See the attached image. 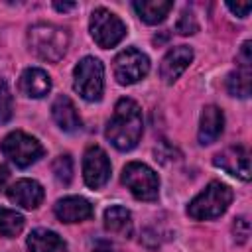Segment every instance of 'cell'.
I'll return each instance as SVG.
<instances>
[{
	"mask_svg": "<svg viewBox=\"0 0 252 252\" xmlns=\"http://www.w3.org/2000/svg\"><path fill=\"white\" fill-rule=\"evenodd\" d=\"M144 130V120H142V110L132 98H120L114 106V114L106 124L104 136L106 140L120 152L132 150Z\"/></svg>",
	"mask_w": 252,
	"mask_h": 252,
	"instance_id": "1",
	"label": "cell"
},
{
	"mask_svg": "<svg viewBox=\"0 0 252 252\" xmlns=\"http://www.w3.org/2000/svg\"><path fill=\"white\" fill-rule=\"evenodd\" d=\"M28 43L30 49L43 61H59L69 45V33L67 30L53 26V24H35L28 32Z\"/></svg>",
	"mask_w": 252,
	"mask_h": 252,
	"instance_id": "2",
	"label": "cell"
},
{
	"mask_svg": "<svg viewBox=\"0 0 252 252\" xmlns=\"http://www.w3.org/2000/svg\"><path fill=\"white\" fill-rule=\"evenodd\" d=\"M232 201V191L220 181H211L187 207V215L195 220H209L220 217Z\"/></svg>",
	"mask_w": 252,
	"mask_h": 252,
	"instance_id": "3",
	"label": "cell"
},
{
	"mask_svg": "<svg viewBox=\"0 0 252 252\" xmlns=\"http://www.w3.org/2000/svg\"><path fill=\"white\" fill-rule=\"evenodd\" d=\"M75 91L89 102L100 100L104 93V67L96 57H83L73 71Z\"/></svg>",
	"mask_w": 252,
	"mask_h": 252,
	"instance_id": "4",
	"label": "cell"
},
{
	"mask_svg": "<svg viewBox=\"0 0 252 252\" xmlns=\"http://www.w3.org/2000/svg\"><path fill=\"white\" fill-rule=\"evenodd\" d=\"M0 150L16 167H30L43 156L41 144L33 136H28L26 132H20V130L10 132L2 140Z\"/></svg>",
	"mask_w": 252,
	"mask_h": 252,
	"instance_id": "5",
	"label": "cell"
},
{
	"mask_svg": "<svg viewBox=\"0 0 252 252\" xmlns=\"http://www.w3.org/2000/svg\"><path fill=\"white\" fill-rule=\"evenodd\" d=\"M122 183L140 201H154V199H158V191H159L158 173L150 165H146L142 161H130L122 169Z\"/></svg>",
	"mask_w": 252,
	"mask_h": 252,
	"instance_id": "6",
	"label": "cell"
},
{
	"mask_svg": "<svg viewBox=\"0 0 252 252\" xmlns=\"http://www.w3.org/2000/svg\"><path fill=\"white\" fill-rule=\"evenodd\" d=\"M89 30H91L93 39H94L100 47H104V49L118 45V43L124 39V35H126V26H124V22H122L114 12H110V10H106V8H96V10H93L91 22H89Z\"/></svg>",
	"mask_w": 252,
	"mask_h": 252,
	"instance_id": "7",
	"label": "cell"
},
{
	"mask_svg": "<svg viewBox=\"0 0 252 252\" xmlns=\"http://www.w3.org/2000/svg\"><path fill=\"white\" fill-rule=\"evenodd\" d=\"M114 79L120 85H132L138 83L140 79H144L150 71V59L146 53H142L136 47H128L124 51H120L114 57Z\"/></svg>",
	"mask_w": 252,
	"mask_h": 252,
	"instance_id": "8",
	"label": "cell"
},
{
	"mask_svg": "<svg viewBox=\"0 0 252 252\" xmlns=\"http://www.w3.org/2000/svg\"><path fill=\"white\" fill-rule=\"evenodd\" d=\"M83 177L91 189H100L110 179V161L100 146H89L83 158Z\"/></svg>",
	"mask_w": 252,
	"mask_h": 252,
	"instance_id": "9",
	"label": "cell"
},
{
	"mask_svg": "<svg viewBox=\"0 0 252 252\" xmlns=\"http://www.w3.org/2000/svg\"><path fill=\"white\" fill-rule=\"evenodd\" d=\"M213 163L242 181L250 179V154L242 146H230V148L219 152L213 158Z\"/></svg>",
	"mask_w": 252,
	"mask_h": 252,
	"instance_id": "10",
	"label": "cell"
},
{
	"mask_svg": "<svg viewBox=\"0 0 252 252\" xmlns=\"http://www.w3.org/2000/svg\"><path fill=\"white\" fill-rule=\"evenodd\" d=\"M191 61H193V49L187 45H177V47L169 49L165 53V57L161 59L159 77L167 85H171L175 79H179V75L189 67Z\"/></svg>",
	"mask_w": 252,
	"mask_h": 252,
	"instance_id": "11",
	"label": "cell"
},
{
	"mask_svg": "<svg viewBox=\"0 0 252 252\" xmlns=\"http://www.w3.org/2000/svg\"><path fill=\"white\" fill-rule=\"evenodd\" d=\"M8 199L24 209H35L43 201V187L35 179H20L6 191Z\"/></svg>",
	"mask_w": 252,
	"mask_h": 252,
	"instance_id": "12",
	"label": "cell"
},
{
	"mask_svg": "<svg viewBox=\"0 0 252 252\" xmlns=\"http://www.w3.org/2000/svg\"><path fill=\"white\" fill-rule=\"evenodd\" d=\"M53 213L61 222H81L93 217V205L83 197H63L55 203Z\"/></svg>",
	"mask_w": 252,
	"mask_h": 252,
	"instance_id": "13",
	"label": "cell"
},
{
	"mask_svg": "<svg viewBox=\"0 0 252 252\" xmlns=\"http://www.w3.org/2000/svg\"><path fill=\"white\" fill-rule=\"evenodd\" d=\"M224 128V114L219 106L209 104L203 108L201 112V122H199V144L201 146H209L213 144Z\"/></svg>",
	"mask_w": 252,
	"mask_h": 252,
	"instance_id": "14",
	"label": "cell"
},
{
	"mask_svg": "<svg viewBox=\"0 0 252 252\" xmlns=\"http://www.w3.org/2000/svg\"><path fill=\"white\" fill-rule=\"evenodd\" d=\"M20 93L30 98H43L51 91V79L49 75L39 67H30L20 75Z\"/></svg>",
	"mask_w": 252,
	"mask_h": 252,
	"instance_id": "15",
	"label": "cell"
},
{
	"mask_svg": "<svg viewBox=\"0 0 252 252\" xmlns=\"http://www.w3.org/2000/svg\"><path fill=\"white\" fill-rule=\"evenodd\" d=\"M51 114L55 124L65 132H75L81 128V116L73 104V100L65 94H59L51 104Z\"/></svg>",
	"mask_w": 252,
	"mask_h": 252,
	"instance_id": "16",
	"label": "cell"
},
{
	"mask_svg": "<svg viewBox=\"0 0 252 252\" xmlns=\"http://www.w3.org/2000/svg\"><path fill=\"white\" fill-rule=\"evenodd\" d=\"M30 252H65V240L47 228H35L28 236Z\"/></svg>",
	"mask_w": 252,
	"mask_h": 252,
	"instance_id": "17",
	"label": "cell"
},
{
	"mask_svg": "<svg viewBox=\"0 0 252 252\" xmlns=\"http://www.w3.org/2000/svg\"><path fill=\"white\" fill-rule=\"evenodd\" d=\"M171 8H173V2L169 0H136L134 2L136 14L150 26L163 22Z\"/></svg>",
	"mask_w": 252,
	"mask_h": 252,
	"instance_id": "18",
	"label": "cell"
},
{
	"mask_svg": "<svg viewBox=\"0 0 252 252\" xmlns=\"http://www.w3.org/2000/svg\"><path fill=\"white\" fill-rule=\"evenodd\" d=\"M104 226L106 230L110 232H116V234H130L132 232V215L126 207H120V205H114V207H108L104 211Z\"/></svg>",
	"mask_w": 252,
	"mask_h": 252,
	"instance_id": "19",
	"label": "cell"
},
{
	"mask_svg": "<svg viewBox=\"0 0 252 252\" xmlns=\"http://www.w3.org/2000/svg\"><path fill=\"white\" fill-rule=\"evenodd\" d=\"M250 79H252V73H250V63H238V69L232 71L226 79V89L232 96H240V98H246L250 94Z\"/></svg>",
	"mask_w": 252,
	"mask_h": 252,
	"instance_id": "20",
	"label": "cell"
},
{
	"mask_svg": "<svg viewBox=\"0 0 252 252\" xmlns=\"http://www.w3.org/2000/svg\"><path fill=\"white\" fill-rule=\"evenodd\" d=\"M24 228V217L12 209L0 207V234L2 236H18Z\"/></svg>",
	"mask_w": 252,
	"mask_h": 252,
	"instance_id": "21",
	"label": "cell"
},
{
	"mask_svg": "<svg viewBox=\"0 0 252 252\" xmlns=\"http://www.w3.org/2000/svg\"><path fill=\"white\" fill-rule=\"evenodd\" d=\"M51 169H53V175H55V179L59 183H63V185H69L71 183V179H73V159H71L69 154L57 156L53 159Z\"/></svg>",
	"mask_w": 252,
	"mask_h": 252,
	"instance_id": "22",
	"label": "cell"
},
{
	"mask_svg": "<svg viewBox=\"0 0 252 252\" xmlns=\"http://www.w3.org/2000/svg\"><path fill=\"white\" fill-rule=\"evenodd\" d=\"M14 112V98L4 81H0V124L8 122Z\"/></svg>",
	"mask_w": 252,
	"mask_h": 252,
	"instance_id": "23",
	"label": "cell"
},
{
	"mask_svg": "<svg viewBox=\"0 0 252 252\" xmlns=\"http://www.w3.org/2000/svg\"><path fill=\"white\" fill-rule=\"evenodd\" d=\"M175 30H177L181 35H191V33H195V32L199 30V24H197L193 12H187V10H185V12L179 16V20H177Z\"/></svg>",
	"mask_w": 252,
	"mask_h": 252,
	"instance_id": "24",
	"label": "cell"
},
{
	"mask_svg": "<svg viewBox=\"0 0 252 252\" xmlns=\"http://www.w3.org/2000/svg\"><path fill=\"white\" fill-rule=\"evenodd\" d=\"M232 232H234V238L238 244H244L250 236V222L246 217H238L234 219V224H232Z\"/></svg>",
	"mask_w": 252,
	"mask_h": 252,
	"instance_id": "25",
	"label": "cell"
},
{
	"mask_svg": "<svg viewBox=\"0 0 252 252\" xmlns=\"http://www.w3.org/2000/svg\"><path fill=\"white\" fill-rule=\"evenodd\" d=\"M226 6H228V10H230L232 14H236L238 18H246V16H248V12H250V8H252V4H250V2H242V4H238V2H236V4L228 2Z\"/></svg>",
	"mask_w": 252,
	"mask_h": 252,
	"instance_id": "26",
	"label": "cell"
},
{
	"mask_svg": "<svg viewBox=\"0 0 252 252\" xmlns=\"http://www.w3.org/2000/svg\"><path fill=\"white\" fill-rule=\"evenodd\" d=\"M91 250L93 252H114V246L104 238H96V240H91Z\"/></svg>",
	"mask_w": 252,
	"mask_h": 252,
	"instance_id": "27",
	"label": "cell"
},
{
	"mask_svg": "<svg viewBox=\"0 0 252 252\" xmlns=\"http://www.w3.org/2000/svg\"><path fill=\"white\" fill-rule=\"evenodd\" d=\"M75 6H77L75 2H63V4H61V2H55V4H53V8H55V10H59V12H67V10H73Z\"/></svg>",
	"mask_w": 252,
	"mask_h": 252,
	"instance_id": "28",
	"label": "cell"
},
{
	"mask_svg": "<svg viewBox=\"0 0 252 252\" xmlns=\"http://www.w3.org/2000/svg\"><path fill=\"white\" fill-rule=\"evenodd\" d=\"M8 177H10V171H8L4 165H0V189H4V185H6Z\"/></svg>",
	"mask_w": 252,
	"mask_h": 252,
	"instance_id": "29",
	"label": "cell"
}]
</instances>
